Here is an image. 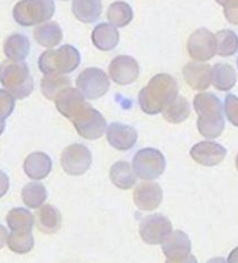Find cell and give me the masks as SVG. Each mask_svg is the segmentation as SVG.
Masks as SVG:
<instances>
[{
    "label": "cell",
    "mask_w": 238,
    "mask_h": 263,
    "mask_svg": "<svg viewBox=\"0 0 238 263\" xmlns=\"http://www.w3.org/2000/svg\"><path fill=\"white\" fill-rule=\"evenodd\" d=\"M59 114L74 124L77 134L86 140H96L107 132V122L101 112L85 101L79 89L69 87L55 99Z\"/></svg>",
    "instance_id": "6da1fadb"
},
{
    "label": "cell",
    "mask_w": 238,
    "mask_h": 263,
    "mask_svg": "<svg viewBox=\"0 0 238 263\" xmlns=\"http://www.w3.org/2000/svg\"><path fill=\"white\" fill-rule=\"evenodd\" d=\"M178 84L170 74H157L139 92V106L146 115L165 111L178 98Z\"/></svg>",
    "instance_id": "7a4b0ae2"
},
{
    "label": "cell",
    "mask_w": 238,
    "mask_h": 263,
    "mask_svg": "<svg viewBox=\"0 0 238 263\" xmlns=\"http://www.w3.org/2000/svg\"><path fill=\"white\" fill-rule=\"evenodd\" d=\"M193 106L199 117L196 122L199 133L208 139L220 137L225 128L220 100L214 93L200 92L194 98Z\"/></svg>",
    "instance_id": "3957f363"
},
{
    "label": "cell",
    "mask_w": 238,
    "mask_h": 263,
    "mask_svg": "<svg viewBox=\"0 0 238 263\" xmlns=\"http://www.w3.org/2000/svg\"><path fill=\"white\" fill-rule=\"evenodd\" d=\"M80 62V52L73 46L64 45L43 52L38 58V68L45 75H64L74 71Z\"/></svg>",
    "instance_id": "277c9868"
},
{
    "label": "cell",
    "mask_w": 238,
    "mask_h": 263,
    "mask_svg": "<svg viewBox=\"0 0 238 263\" xmlns=\"http://www.w3.org/2000/svg\"><path fill=\"white\" fill-rule=\"evenodd\" d=\"M2 85L15 99L23 100L33 90V79L29 65L24 62H4L0 73Z\"/></svg>",
    "instance_id": "5b68a950"
},
{
    "label": "cell",
    "mask_w": 238,
    "mask_h": 263,
    "mask_svg": "<svg viewBox=\"0 0 238 263\" xmlns=\"http://www.w3.org/2000/svg\"><path fill=\"white\" fill-rule=\"evenodd\" d=\"M55 11V4L52 0H24L14 6L12 16L20 26H33L46 24Z\"/></svg>",
    "instance_id": "8992f818"
},
{
    "label": "cell",
    "mask_w": 238,
    "mask_h": 263,
    "mask_svg": "<svg viewBox=\"0 0 238 263\" xmlns=\"http://www.w3.org/2000/svg\"><path fill=\"white\" fill-rule=\"evenodd\" d=\"M165 168V156L157 149H140L133 158V170L136 176L142 180H156L164 174Z\"/></svg>",
    "instance_id": "52a82bcc"
},
{
    "label": "cell",
    "mask_w": 238,
    "mask_h": 263,
    "mask_svg": "<svg viewBox=\"0 0 238 263\" xmlns=\"http://www.w3.org/2000/svg\"><path fill=\"white\" fill-rule=\"evenodd\" d=\"M76 86L85 98L96 100L107 93L109 80L107 74L100 68H86L77 75Z\"/></svg>",
    "instance_id": "ba28073f"
},
{
    "label": "cell",
    "mask_w": 238,
    "mask_h": 263,
    "mask_svg": "<svg viewBox=\"0 0 238 263\" xmlns=\"http://www.w3.org/2000/svg\"><path fill=\"white\" fill-rule=\"evenodd\" d=\"M172 233V223L165 215L156 214L148 215L140 221L139 234L144 242L149 245H158L167 239Z\"/></svg>",
    "instance_id": "9c48e42d"
},
{
    "label": "cell",
    "mask_w": 238,
    "mask_h": 263,
    "mask_svg": "<svg viewBox=\"0 0 238 263\" xmlns=\"http://www.w3.org/2000/svg\"><path fill=\"white\" fill-rule=\"evenodd\" d=\"M63 170L71 176H80L89 170L92 164V155L84 144H71L62 153Z\"/></svg>",
    "instance_id": "30bf717a"
},
{
    "label": "cell",
    "mask_w": 238,
    "mask_h": 263,
    "mask_svg": "<svg viewBox=\"0 0 238 263\" xmlns=\"http://www.w3.org/2000/svg\"><path fill=\"white\" fill-rule=\"evenodd\" d=\"M187 51L194 61L206 62L217 53L216 37L208 29H198L190 34L187 42Z\"/></svg>",
    "instance_id": "8fae6325"
},
{
    "label": "cell",
    "mask_w": 238,
    "mask_h": 263,
    "mask_svg": "<svg viewBox=\"0 0 238 263\" xmlns=\"http://www.w3.org/2000/svg\"><path fill=\"white\" fill-rule=\"evenodd\" d=\"M108 74L118 85H129L139 77V63L130 55H118L109 63Z\"/></svg>",
    "instance_id": "7c38bea8"
},
{
    "label": "cell",
    "mask_w": 238,
    "mask_h": 263,
    "mask_svg": "<svg viewBox=\"0 0 238 263\" xmlns=\"http://www.w3.org/2000/svg\"><path fill=\"white\" fill-rule=\"evenodd\" d=\"M227 150L221 144L205 140L196 143L190 150V156L195 162L203 166H216L225 160Z\"/></svg>",
    "instance_id": "4fadbf2b"
},
{
    "label": "cell",
    "mask_w": 238,
    "mask_h": 263,
    "mask_svg": "<svg viewBox=\"0 0 238 263\" xmlns=\"http://www.w3.org/2000/svg\"><path fill=\"white\" fill-rule=\"evenodd\" d=\"M134 203L139 209L151 212L157 209L161 204L164 193L161 186L156 182H143L137 184L133 193Z\"/></svg>",
    "instance_id": "5bb4252c"
},
{
    "label": "cell",
    "mask_w": 238,
    "mask_h": 263,
    "mask_svg": "<svg viewBox=\"0 0 238 263\" xmlns=\"http://www.w3.org/2000/svg\"><path fill=\"white\" fill-rule=\"evenodd\" d=\"M183 77L188 86L196 91H204L212 83V68L208 63L189 62L184 65Z\"/></svg>",
    "instance_id": "9a60e30c"
},
{
    "label": "cell",
    "mask_w": 238,
    "mask_h": 263,
    "mask_svg": "<svg viewBox=\"0 0 238 263\" xmlns=\"http://www.w3.org/2000/svg\"><path fill=\"white\" fill-rule=\"evenodd\" d=\"M107 140L112 148L119 152H127L136 144L137 133L128 124L114 122L107 128Z\"/></svg>",
    "instance_id": "2e32d148"
},
{
    "label": "cell",
    "mask_w": 238,
    "mask_h": 263,
    "mask_svg": "<svg viewBox=\"0 0 238 263\" xmlns=\"http://www.w3.org/2000/svg\"><path fill=\"white\" fill-rule=\"evenodd\" d=\"M192 242L186 233L181 230L172 231L162 242V252L167 259H182L190 256Z\"/></svg>",
    "instance_id": "e0dca14e"
},
{
    "label": "cell",
    "mask_w": 238,
    "mask_h": 263,
    "mask_svg": "<svg viewBox=\"0 0 238 263\" xmlns=\"http://www.w3.org/2000/svg\"><path fill=\"white\" fill-rule=\"evenodd\" d=\"M24 170L31 180H43L52 170V160L46 153H32L25 159Z\"/></svg>",
    "instance_id": "ac0fdd59"
},
{
    "label": "cell",
    "mask_w": 238,
    "mask_h": 263,
    "mask_svg": "<svg viewBox=\"0 0 238 263\" xmlns=\"http://www.w3.org/2000/svg\"><path fill=\"white\" fill-rule=\"evenodd\" d=\"M34 223L42 233L54 234L62 227V214L55 206L45 204L36 212Z\"/></svg>",
    "instance_id": "d6986e66"
},
{
    "label": "cell",
    "mask_w": 238,
    "mask_h": 263,
    "mask_svg": "<svg viewBox=\"0 0 238 263\" xmlns=\"http://www.w3.org/2000/svg\"><path fill=\"white\" fill-rule=\"evenodd\" d=\"M92 43L100 51L108 52L114 49L119 43V32L113 25L111 24H100L93 29Z\"/></svg>",
    "instance_id": "ffe728a7"
},
{
    "label": "cell",
    "mask_w": 238,
    "mask_h": 263,
    "mask_svg": "<svg viewBox=\"0 0 238 263\" xmlns=\"http://www.w3.org/2000/svg\"><path fill=\"white\" fill-rule=\"evenodd\" d=\"M30 41L25 34L14 33L5 40L4 53L11 62H24L30 53Z\"/></svg>",
    "instance_id": "44dd1931"
},
{
    "label": "cell",
    "mask_w": 238,
    "mask_h": 263,
    "mask_svg": "<svg viewBox=\"0 0 238 263\" xmlns=\"http://www.w3.org/2000/svg\"><path fill=\"white\" fill-rule=\"evenodd\" d=\"M75 17L84 24L95 23L102 12L100 0H75L71 4Z\"/></svg>",
    "instance_id": "7402d4cb"
},
{
    "label": "cell",
    "mask_w": 238,
    "mask_h": 263,
    "mask_svg": "<svg viewBox=\"0 0 238 263\" xmlns=\"http://www.w3.org/2000/svg\"><path fill=\"white\" fill-rule=\"evenodd\" d=\"M109 177L112 183L119 190H130L136 182L135 172L127 161H118L113 164L109 171Z\"/></svg>",
    "instance_id": "603a6c76"
},
{
    "label": "cell",
    "mask_w": 238,
    "mask_h": 263,
    "mask_svg": "<svg viewBox=\"0 0 238 263\" xmlns=\"http://www.w3.org/2000/svg\"><path fill=\"white\" fill-rule=\"evenodd\" d=\"M33 37L39 46L52 48L62 42L63 31L57 23H46L34 29Z\"/></svg>",
    "instance_id": "cb8c5ba5"
},
{
    "label": "cell",
    "mask_w": 238,
    "mask_h": 263,
    "mask_svg": "<svg viewBox=\"0 0 238 263\" xmlns=\"http://www.w3.org/2000/svg\"><path fill=\"white\" fill-rule=\"evenodd\" d=\"M70 78L64 75H45L41 79V91L46 99L55 101L59 93L71 87Z\"/></svg>",
    "instance_id": "d4e9b609"
},
{
    "label": "cell",
    "mask_w": 238,
    "mask_h": 263,
    "mask_svg": "<svg viewBox=\"0 0 238 263\" xmlns=\"http://www.w3.org/2000/svg\"><path fill=\"white\" fill-rule=\"evenodd\" d=\"M237 77L232 65L217 63L212 67V85L220 91H230L236 85Z\"/></svg>",
    "instance_id": "484cf974"
},
{
    "label": "cell",
    "mask_w": 238,
    "mask_h": 263,
    "mask_svg": "<svg viewBox=\"0 0 238 263\" xmlns=\"http://www.w3.org/2000/svg\"><path fill=\"white\" fill-rule=\"evenodd\" d=\"M6 224L11 231H32L34 218L25 208H14L6 215Z\"/></svg>",
    "instance_id": "4316f807"
},
{
    "label": "cell",
    "mask_w": 238,
    "mask_h": 263,
    "mask_svg": "<svg viewBox=\"0 0 238 263\" xmlns=\"http://www.w3.org/2000/svg\"><path fill=\"white\" fill-rule=\"evenodd\" d=\"M23 202L31 209H37L43 206L47 199V190L45 184L39 182H30L25 184L21 192Z\"/></svg>",
    "instance_id": "83f0119b"
},
{
    "label": "cell",
    "mask_w": 238,
    "mask_h": 263,
    "mask_svg": "<svg viewBox=\"0 0 238 263\" xmlns=\"http://www.w3.org/2000/svg\"><path fill=\"white\" fill-rule=\"evenodd\" d=\"M134 12L128 3L115 2L109 5L107 11V18L114 27H124L129 25L133 20Z\"/></svg>",
    "instance_id": "f1b7e54d"
},
{
    "label": "cell",
    "mask_w": 238,
    "mask_h": 263,
    "mask_svg": "<svg viewBox=\"0 0 238 263\" xmlns=\"http://www.w3.org/2000/svg\"><path fill=\"white\" fill-rule=\"evenodd\" d=\"M162 115H164L165 120L170 122V123H182V122H184L188 117H189L190 105L186 98L178 96L173 102L170 103V105L165 108Z\"/></svg>",
    "instance_id": "f546056e"
},
{
    "label": "cell",
    "mask_w": 238,
    "mask_h": 263,
    "mask_svg": "<svg viewBox=\"0 0 238 263\" xmlns=\"http://www.w3.org/2000/svg\"><path fill=\"white\" fill-rule=\"evenodd\" d=\"M6 245L15 253H27L33 249L34 239L32 231H11L8 236Z\"/></svg>",
    "instance_id": "4dcf8cb0"
},
{
    "label": "cell",
    "mask_w": 238,
    "mask_h": 263,
    "mask_svg": "<svg viewBox=\"0 0 238 263\" xmlns=\"http://www.w3.org/2000/svg\"><path fill=\"white\" fill-rule=\"evenodd\" d=\"M217 54L221 57H230L238 52V36L231 30H221L215 34Z\"/></svg>",
    "instance_id": "1f68e13d"
},
{
    "label": "cell",
    "mask_w": 238,
    "mask_h": 263,
    "mask_svg": "<svg viewBox=\"0 0 238 263\" xmlns=\"http://www.w3.org/2000/svg\"><path fill=\"white\" fill-rule=\"evenodd\" d=\"M225 114H226L227 120L233 124L234 127H238V98L236 95H227L225 98L224 103Z\"/></svg>",
    "instance_id": "d6a6232c"
},
{
    "label": "cell",
    "mask_w": 238,
    "mask_h": 263,
    "mask_svg": "<svg viewBox=\"0 0 238 263\" xmlns=\"http://www.w3.org/2000/svg\"><path fill=\"white\" fill-rule=\"evenodd\" d=\"M217 3L224 6L225 17L231 24L238 25V0H220Z\"/></svg>",
    "instance_id": "836d02e7"
},
{
    "label": "cell",
    "mask_w": 238,
    "mask_h": 263,
    "mask_svg": "<svg viewBox=\"0 0 238 263\" xmlns=\"http://www.w3.org/2000/svg\"><path fill=\"white\" fill-rule=\"evenodd\" d=\"M0 95H2V121H5L11 115L12 109H14L15 98L11 93L5 91V90H2Z\"/></svg>",
    "instance_id": "e575fe53"
},
{
    "label": "cell",
    "mask_w": 238,
    "mask_h": 263,
    "mask_svg": "<svg viewBox=\"0 0 238 263\" xmlns=\"http://www.w3.org/2000/svg\"><path fill=\"white\" fill-rule=\"evenodd\" d=\"M166 263H198L196 258L194 256H188L186 258H182V259H167Z\"/></svg>",
    "instance_id": "d590c367"
},
{
    "label": "cell",
    "mask_w": 238,
    "mask_h": 263,
    "mask_svg": "<svg viewBox=\"0 0 238 263\" xmlns=\"http://www.w3.org/2000/svg\"><path fill=\"white\" fill-rule=\"evenodd\" d=\"M227 262L228 263H238V247H236V249L231 251L230 255H228Z\"/></svg>",
    "instance_id": "8d00e7d4"
},
{
    "label": "cell",
    "mask_w": 238,
    "mask_h": 263,
    "mask_svg": "<svg viewBox=\"0 0 238 263\" xmlns=\"http://www.w3.org/2000/svg\"><path fill=\"white\" fill-rule=\"evenodd\" d=\"M206 263H228L226 259L225 258H222V257H215V258H211V259H209L208 262Z\"/></svg>",
    "instance_id": "74e56055"
},
{
    "label": "cell",
    "mask_w": 238,
    "mask_h": 263,
    "mask_svg": "<svg viewBox=\"0 0 238 263\" xmlns=\"http://www.w3.org/2000/svg\"><path fill=\"white\" fill-rule=\"evenodd\" d=\"M236 167H237V170H238V154L236 156Z\"/></svg>",
    "instance_id": "f35d334b"
},
{
    "label": "cell",
    "mask_w": 238,
    "mask_h": 263,
    "mask_svg": "<svg viewBox=\"0 0 238 263\" xmlns=\"http://www.w3.org/2000/svg\"><path fill=\"white\" fill-rule=\"evenodd\" d=\"M237 67H238V58H237Z\"/></svg>",
    "instance_id": "ab89813d"
}]
</instances>
